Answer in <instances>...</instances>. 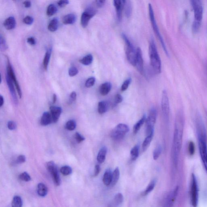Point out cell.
<instances>
[{"instance_id": "obj_29", "label": "cell", "mask_w": 207, "mask_h": 207, "mask_svg": "<svg viewBox=\"0 0 207 207\" xmlns=\"http://www.w3.org/2000/svg\"><path fill=\"white\" fill-rule=\"evenodd\" d=\"M120 177V171L118 167H116L113 171L112 173V179L111 184V187H113L116 184Z\"/></svg>"}, {"instance_id": "obj_24", "label": "cell", "mask_w": 207, "mask_h": 207, "mask_svg": "<svg viewBox=\"0 0 207 207\" xmlns=\"http://www.w3.org/2000/svg\"><path fill=\"white\" fill-rule=\"evenodd\" d=\"M112 179V173L110 169L107 170L104 174L103 182L104 184L109 186L111 184Z\"/></svg>"}, {"instance_id": "obj_55", "label": "cell", "mask_w": 207, "mask_h": 207, "mask_svg": "<svg viewBox=\"0 0 207 207\" xmlns=\"http://www.w3.org/2000/svg\"><path fill=\"white\" fill-rule=\"evenodd\" d=\"M101 171V167L99 165H96L95 167L94 172L93 174V176L96 177L100 173Z\"/></svg>"}, {"instance_id": "obj_34", "label": "cell", "mask_w": 207, "mask_h": 207, "mask_svg": "<svg viewBox=\"0 0 207 207\" xmlns=\"http://www.w3.org/2000/svg\"><path fill=\"white\" fill-rule=\"evenodd\" d=\"M123 196L122 194L121 193H117L115 195L114 199H113V204L115 206H118V205L122 204L123 202Z\"/></svg>"}, {"instance_id": "obj_53", "label": "cell", "mask_w": 207, "mask_h": 207, "mask_svg": "<svg viewBox=\"0 0 207 207\" xmlns=\"http://www.w3.org/2000/svg\"><path fill=\"white\" fill-rule=\"evenodd\" d=\"M69 2L68 0H59L58 2V5L60 7H63L67 6Z\"/></svg>"}, {"instance_id": "obj_12", "label": "cell", "mask_w": 207, "mask_h": 207, "mask_svg": "<svg viewBox=\"0 0 207 207\" xmlns=\"http://www.w3.org/2000/svg\"><path fill=\"white\" fill-rule=\"evenodd\" d=\"M97 13L95 9L92 7L88 8L82 13L81 16V23L82 26L85 28L88 26L89 21Z\"/></svg>"}, {"instance_id": "obj_58", "label": "cell", "mask_w": 207, "mask_h": 207, "mask_svg": "<svg viewBox=\"0 0 207 207\" xmlns=\"http://www.w3.org/2000/svg\"><path fill=\"white\" fill-rule=\"evenodd\" d=\"M23 5H24L25 7L28 8H30L31 6V2L30 1H25L23 2Z\"/></svg>"}, {"instance_id": "obj_38", "label": "cell", "mask_w": 207, "mask_h": 207, "mask_svg": "<svg viewBox=\"0 0 207 207\" xmlns=\"http://www.w3.org/2000/svg\"><path fill=\"white\" fill-rule=\"evenodd\" d=\"M76 127V123L73 120L67 121L65 125V128L69 131H73Z\"/></svg>"}, {"instance_id": "obj_42", "label": "cell", "mask_w": 207, "mask_h": 207, "mask_svg": "<svg viewBox=\"0 0 207 207\" xmlns=\"http://www.w3.org/2000/svg\"><path fill=\"white\" fill-rule=\"evenodd\" d=\"M8 46L6 41L2 35L0 37V49L1 51H4L7 49Z\"/></svg>"}, {"instance_id": "obj_1", "label": "cell", "mask_w": 207, "mask_h": 207, "mask_svg": "<svg viewBox=\"0 0 207 207\" xmlns=\"http://www.w3.org/2000/svg\"><path fill=\"white\" fill-rule=\"evenodd\" d=\"M184 124V113L183 110H180L178 112L176 115L172 149L173 164L176 168L178 166L179 155L181 151Z\"/></svg>"}, {"instance_id": "obj_62", "label": "cell", "mask_w": 207, "mask_h": 207, "mask_svg": "<svg viewBox=\"0 0 207 207\" xmlns=\"http://www.w3.org/2000/svg\"><path fill=\"white\" fill-rule=\"evenodd\" d=\"M205 66H206V71H207V61L206 62V65H205Z\"/></svg>"}, {"instance_id": "obj_21", "label": "cell", "mask_w": 207, "mask_h": 207, "mask_svg": "<svg viewBox=\"0 0 207 207\" xmlns=\"http://www.w3.org/2000/svg\"><path fill=\"white\" fill-rule=\"evenodd\" d=\"M52 122H53L52 118L51 113L47 112H44L41 118V125L43 126H46L51 124Z\"/></svg>"}, {"instance_id": "obj_22", "label": "cell", "mask_w": 207, "mask_h": 207, "mask_svg": "<svg viewBox=\"0 0 207 207\" xmlns=\"http://www.w3.org/2000/svg\"><path fill=\"white\" fill-rule=\"evenodd\" d=\"M112 85L110 82H105L101 84L99 88V92L101 95L106 96L111 90Z\"/></svg>"}, {"instance_id": "obj_40", "label": "cell", "mask_w": 207, "mask_h": 207, "mask_svg": "<svg viewBox=\"0 0 207 207\" xmlns=\"http://www.w3.org/2000/svg\"><path fill=\"white\" fill-rule=\"evenodd\" d=\"M162 147L160 145H158L154 150L153 153V158L155 160H156L159 158L162 153Z\"/></svg>"}, {"instance_id": "obj_30", "label": "cell", "mask_w": 207, "mask_h": 207, "mask_svg": "<svg viewBox=\"0 0 207 207\" xmlns=\"http://www.w3.org/2000/svg\"><path fill=\"white\" fill-rule=\"evenodd\" d=\"M153 134L154 133H151L149 135L147 136L144 140V141L142 145V149L143 152L147 151L149 147L150 144L153 137Z\"/></svg>"}, {"instance_id": "obj_31", "label": "cell", "mask_w": 207, "mask_h": 207, "mask_svg": "<svg viewBox=\"0 0 207 207\" xmlns=\"http://www.w3.org/2000/svg\"><path fill=\"white\" fill-rule=\"evenodd\" d=\"M146 119H146V115H144L142 118L134 125V127H133V132L134 134H136L139 131L144 123L145 122Z\"/></svg>"}, {"instance_id": "obj_35", "label": "cell", "mask_w": 207, "mask_h": 207, "mask_svg": "<svg viewBox=\"0 0 207 207\" xmlns=\"http://www.w3.org/2000/svg\"><path fill=\"white\" fill-rule=\"evenodd\" d=\"M58 11L57 7L56 5L54 4H50L49 5L47 8V15L48 16L50 17L56 14Z\"/></svg>"}, {"instance_id": "obj_10", "label": "cell", "mask_w": 207, "mask_h": 207, "mask_svg": "<svg viewBox=\"0 0 207 207\" xmlns=\"http://www.w3.org/2000/svg\"><path fill=\"white\" fill-rule=\"evenodd\" d=\"M161 106L163 117L167 121L169 119L170 108L168 95L166 90H163L162 92Z\"/></svg>"}, {"instance_id": "obj_8", "label": "cell", "mask_w": 207, "mask_h": 207, "mask_svg": "<svg viewBox=\"0 0 207 207\" xmlns=\"http://www.w3.org/2000/svg\"><path fill=\"white\" fill-rule=\"evenodd\" d=\"M157 111L155 109H151L146 120V133L147 135L154 133V126L156 123Z\"/></svg>"}, {"instance_id": "obj_7", "label": "cell", "mask_w": 207, "mask_h": 207, "mask_svg": "<svg viewBox=\"0 0 207 207\" xmlns=\"http://www.w3.org/2000/svg\"><path fill=\"white\" fill-rule=\"evenodd\" d=\"M130 131V128L127 125L123 123H120L117 125L110 134L111 138L114 140H120L123 139L127 133Z\"/></svg>"}, {"instance_id": "obj_33", "label": "cell", "mask_w": 207, "mask_h": 207, "mask_svg": "<svg viewBox=\"0 0 207 207\" xmlns=\"http://www.w3.org/2000/svg\"><path fill=\"white\" fill-rule=\"evenodd\" d=\"M93 60V56L91 54H89L80 60V62L83 65L88 66L92 64Z\"/></svg>"}, {"instance_id": "obj_17", "label": "cell", "mask_w": 207, "mask_h": 207, "mask_svg": "<svg viewBox=\"0 0 207 207\" xmlns=\"http://www.w3.org/2000/svg\"><path fill=\"white\" fill-rule=\"evenodd\" d=\"M50 110L53 122L56 123L58 120L62 112V109L60 107L51 106L50 107Z\"/></svg>"}, {"instance_id": "obj_50", "label": "cell", "mask_w": 207, "mask_h": 207, "mask_svg": "<svg viewBox=\"0 0 207 207\" xmlns=\"http://www.w3.org/2000/svg\"><path fill=\"white\" fill-rule=\"evenodd\" d=\"M7 127L11 130H15L16 128L17 125L14 121H10L8 122Z\"/></svg>"}, {"instance_id": "obj_26", "label": "cell", "mask_w": 207, "mask_h": 207, "mask_svg": "<svg viewBox=\"0 0 207 207\" xmlns=\"http://www.w3.org/2000/svg\"><path fill=\"white\" fill-rule=\"evenodd\" d=\"M109 108V105L107 101H100L98 104V113L100 114H103L106 113Z\"/></svg>"}, {"instance_id": "obj_32", "label": "cell", "mask_w": 207, "mask_h": 207, "mask_svg": "<svg viewBox=\"0 0 207 207\" xmlns=\"http://www.w3.org/2000/svg\"><path fill=\"white\" fill-rule=\"evenodd\" d=\"M157 180L155 179H153L152 181L150 182L147 188L144 192H142V196H147L148 194L151 192L153 190L154 188L156 185Z\"/></svg>"}, {"instance_id": "obj_51", "label": "cell", "mask_w": 207, "mask_h": 207, "mask_svg": "<svg viewBox=\"0 0 207 207\" xmlns=\"http://www.w3.org/2000/svg\"><path fill=\"white\" fill-rule=\"evenodd\" d=\"M76 93L75 92H73L71 93L70 95L69 103L70 104H72L76 101Z\"/></svg>"}, {"instance_id": "obj_4", "label": "cell", "mask_w": 207, "mask_h": 207, "mask_svg": "<svg viewBox=\"0 0 207 207\" xmlns=\"http://www.w3.org/2000/svg\"><path fill=\"white\" fill-rule=\"evenodd\" d=\"M149 12L150 21H151V22L153 30L155 35H156L157 37L158 38L159 41H160L162 48H163V50H164L166 55H167V56L169 57V55L168 51L167 50L165 43H164V41H163L162 35H161L160 32H159V29L158 28L157 25V24L155 15H154L153 10L152 6V5L151 4H149Z\"/></svg>"}, {"instance_id": "obj_23", "label": "cell", "mask_w": 207, "mask_h": 207, "mask_svg": "<svg viewBox=\"0 0 207 207\" xmlns=\"http://www.w3.org/2000/svg\"><path fill=\"white\" fill-rule=\"evenodd\" d=\"M107 152V149L106 147H103L100 149L97 155V161L99 163H103L106 159V155Z\"/></svg>"}, {"instance_id": "obj_48", "label": "cell", "mask_w": 207, "mask_h": 207, "mask_svg": "<svg viewBox=\"0 0 207 207\" xmlns=\"http://www.w3.org/2000/svg\"><path fill=\"white\" fill-rule=\"evenodd\" d=\"M23 21L24 23L25 24L28 25H30L33 23L34 19L32 17L30 16H27L24 18Z\"/></svg>"}, {"instance_id": "obj_19", "label": "cell", "mask_w": 207, "mask_h": 207, "mask_svg": "<svg viewBox=\"0 0 207 207\" xmlns=\"http://www.w3.org/2000/svg\"><path fill=\"white\" fill-rule=\"evenodd\" d=\"M76 16L74 14H69L64 15L62 18V22L65 25L72 24L76 22Z\"/></svg>"}, {"instance_id": "obj_11", "label": "cell", "mask_w": 207, "mask_h": 207, "mask_svg": "<svg viewBox=\"0 0 207 207\" xmlns=\"http://www.w3.org/2000/svg\"><path fill=\"white\" fill-rule=\"evenodd\" d=\"M46 166L48 172L52 176L54 183L57 186H59L61 184V180L56 165L54 162L51 161L48 162Z\"/></svg>"}, {"instance_id": "obj_13", "label": "cell", "mask_w": 207, "mask_h": 207, "mask_svg": "<svg viewBox=\"0 0 207 207\" xmlns=\"http://www.w3.org/2000/svg\"><path fill=\"white\" fill-rule=\"evenodd\" d=\"M7 74L8 75L10 78L12 80L13 82H14L17 92H18V96H19V98H21L22 96V93L20 86H19V83H18V80H17L16 77L15 72H14L12 67V66L10 64V60H9V59L7 57Z\"/></svg>"}, {"instance_id": "obj_16", "label": "cell", "mask_w": 207, "mask_h": 207, "mask_svg": "<svg viewBox=\"0 0 207 207\" xmlns=\"http://www.w3.org/2000/svg\"><path fill=\"white\" fill-rule=\"evenodd\" d=\"M135 67H136L137 70L141 74L144 72V64L143 57L141 50L140 47H138L136 50V62Z\"/></svg>"}, {"instance_id": "obj_25", "label": "cell", "mask_w": 207, "mask_h": 207, "mask_svg": "<svg viewBox=\"0 0 207 207\" xmlns=\"http://www.w3.org/2000/svg\"><path fill=\"white\" fill-rule=\"evenodd\" d=\"M37 192L39 196L41 197H44L48 192V188L44 184L40 183L38 184Z\"/></svg>"}, {"instance_id": "obj_37", "label": "cell", "mask_w": 207, "mask_h": 207, "mask_svg": "<svg viewBox=\"0 0 207 207\" xmlns=\"http://www.w3.org/2000/svg\"><path fill=\"white\" fill-rule=\"evenodd\" d=\"M23 202L22 198L19 196H15L13 199L12 206L14 207H21L22 206Z\"/></svg>"}, {"instance_id": "obj_45", "label": "cell", "mask_w": 207, "mask_h": 207, "mask_svg": "<svg viewBox=\"0 0 207 207\" xmlns=\"http://www.w3.org/2000/svg\"><path fill=\"white\" fill-rule=\"evenodd\" d=\"M96 82V79L93 77L89 78L87 80L85 84V86L87 88H90L93 86Z\"/></svg>"}, {"instance_id": "obj_39", "label": "cell", "mask_w": 207, "mask_h": 207, "mask_svg": "<svg viewBox=\"0 0 207 207\" xmlns=\"http://www.w3.org/2000/svg\"><path fill=\"white\" fill-rule=\"evenodd\" d=\"M60 172L64 176H68L71 175L72 172V168L69 166H65L62 167L60 169Z\"/></svg>"}, {"instance_id": "obj_57", "label": "cell", "mask_w": 207, "mask_h": 207, "mask_svg": "<svg viewBox=\"0 0 207 207\" xmlns=\"http://www.w3.org/2000/svg\"><path fill=\"white\" fill-rule=\"evenodd\" d=\"M27 42L28 44L31 45H35L36 44V40L33 37H30L27 39Z\"/></svg>"}, {"instance_id": "obj_28", "label": "cell", "mask_w": 207, "mask_h": 207, "mask_svg": "<svg viewBox=\"0 0 207 207\" xmlns=\"http://www.w3.org/2000/svg\"><path fill=\"white\" fill-rule=\"evenodd\" d=\"M51 52H52V49L51 48L48 49L45 55L43 62V68L45 71H47L48 68V64H49L50 59L51 58Z\"/></svg>"}, {"instance_id": "obj_2", "label": "cell", "mask_w": 207, "mask_h": 207, "mask_svg": "<svg viewBox=\"0 0 207 207\" xmlns=\"http://www.w3.org/2000/svg\"><path fill=\"white\" fill-rule=\"evenodd\" d=\"M196 124L197 131L199 152L203 165L207 173V144L206 129L202 117L197 113L196 117Z\"/></svg>"}, {"instance_id": "obj_59", "label": "cell", "mask_w": 207, "mask_h": 207, "mask_svg": "<svg viewBox=\"0 0 207 207\" xmlns=\"http://www.w3.org/2000/svg\"><path fill=\"white\" fill-rule=\"evenodd\" d=\"M53 104H54L56 102L57 99V97L56 95L55 94V93L53 95Z\"/></svg>"}, {"instance_id": "obj_49", "label": "cell", "mask_w": 207, "mask_h": 207, "mask_svg": "<svg viewBox=\"0 0 207 207\" xmlns=\"http://www.w3.org/2000/svg\"><path fill=\"white\" fill-rule=\"evenodd\" d=\"M75 137L78 143H81L85 140V138L84 136L78 132H76L75 134Z\"/></svg>"}, {"instance_id": "obj_41", "label": "cell", "mask_w": 207, "mask_h": 207, "mask_svg": "<svg viewBox=\"0 0 207 207\" xmlns=\"http://www.w3.org/2000/svg\"><path fill=\"white\" fill-rule=\"evenodd\" d=\"M201 22H198L197 21H194L192 25V31L194 34L197 33L200 30L201 28Z\"/></svg>"}, {"instance_id": "obj_9", "label": "cell", "mask_w": 207, "mask_h": 207, "mask_svg": "<svg viewBox=\"0 0 207 207\" xmlns=\"http://www.w3.org/2000/svg\"><path fill=\"white\" fill-rule=\"evenodd\" d=\"M190 1L194 12V20L198 22H202L203 8L201 0H190Z\"/></svg>"}, {"instance_id": "obj_20", "label": "cell", "mask_w": 207, "mask_h": 207, "mask_svg": "<svg viewBox=\"0 0 207 207\" xmlns=\"http://www.w3.org/2000/svg\"><path fill=\"white\" fill-rule=\"evenodd\" d=\"M3 25L6 29L11 30L15 28L16 26V21L14 17H9L5 19Z\"/></svg>"}, {"instance_id": "obj_43", "label": "cell", "mask_w": 207, "mask_h": 207, "mask_svg": "<svg viewBox=\"0 0 207 207\" xmlns=\"http://www.w3.org/2000/svg\"><path fill=\"white\" fill-rule=\"evenodd\" d=\"M195 144L192 141H191L189 142L188 144V153L189 155L191 156H192L195 153Z\"/></svg>"}, {"instance_id": "obj_3", "label": "cell", "mask_w": 207, "mask_h": 207, "mask_svg": "<svg viewBox=\"0 0 207 207\" xmlns=\"http://www.w3.org/2000/svg\"><path fill=\"white\" fill-rule=\"evenodd\" d=\"M149 53L152 67L155 73L159 74L161 72V60L158 54L156 44L153 39H152L150 41L149 46Z\"/></svg>"}, {"instance_id": "obj_36", "label": "cell", "mask_w": 207, "mask_h": 207, "mask_svg": "<svg viewBox=\"0 0 207 207\" xmlns=\"http://www.w3.org/2000/svg\"><path fill=\"white\" fill-rule=\"evenodd\" d=\"M139 154V146L136 145L132 149L131 151H130L132 160V161H135L136 160L137 158L138 157Z\"/></svg>"}, {"instance_id": "obj_18", "label": "cell", "mask_w": 207, "mask_h": 207, "mask_svg": "<svg viewBox=\"0 0 207 207\" xmlns=\"http://www.w3.org/2000/svg\"><path fill=\"white\" fill-rule=\"evenodd\" d=\"M114 5L116 11L117 18L119 22H120L122 19V9L123 3L122 0H113Z\"/></svg>"}, {"instance_id": "obj_54", "label": "cell", "mask_w": 207, "mask_h": 207, "mask_svg": "<svg viewBox=\"0 0 207 207\" xmlns=\"http://www.w3.org/2000/svg\"><path fill=\"white\" fill-rule=\"evenodd\" d=\"M123 100V98L121 95L120 94H117L114 97V102L116 104H118L122 102Z\"/></svg>"}, {"instance_id": "obj_5", "label": "cell", "mask_w": 207, "mask_h": 207, "mask_svg": "<svg viewBox=\"0 0 207 207\" xmlns=\"http://www.w3.org/2000/svg\"><path fill=\"white\" fill-rule=\"evenodd\" d=\"M122 37L126 45V53L127 60L130 64L135 67L136 50L134 46L125 34H122Z\"/></svg>"}, {"instance_id": "obj_52", "label": "cell", "mask_w": 207, "mask_h": 207, "mask_svg": "<svg viewBox=\"0 0 207 207\" xmlns=\"http://www.w3.org/2000/svg\"><path fill=\"white\" fill-rule=\"evenodd\" d=\"M25 161V157L23 155H20L17 157L16 163L18 164H21V163H24Z\"/></svg>"}, {"instance_id": "obj_47", "label": "cell", "mask_w": 207, "mask_h": 207, "mask_svg": "<svg viewBox=\"0 0 207 207\" xmlns=\"http://www.w3.org/2000/svg\"><path fill=\"white\" fill-rule=\"evenodd\" d=\"M79 71L76 67H71L69 68L68 71V74L70 76H74L78 73Z\"/></svg>"}, {"instance_id": "obj_14", "label": "cell", "mask_w": 207, "mask_h": 207, "mask_svg": "<svg viewBox=\"0 0 207 207\" xmlns=\"http://www.w3.org/2000/svg\"><path fill=\"white\" fill-rule=\"evenodd\" d=\"M179 187L176 186L167 195L165 201V206L172 207L176 201L179 192Z\"/></svg>"}, {"instance_id": "obj_6", "label": "cell", "mask_w": 207, "mask_h": 207, "mask_svg": "<svg viewBox=\"0 0 207 207\" xmlns=\"http://www.w3.org/2000/svg\"><path fill=\"white\" fill-rule=\"evenodd\" d=\"M190 196L192 206L197 207L199 201V187L197 178L193 173L192 174L191 178Z\"/></svg>"}, {"instance_id": "obj_44", "label": "cell", "mask_w": 207, "mask_h": 207, "mask_svg": "<svg viewBox=\"0 0 207 207\" xmlns=\"http://www.w3.org/2000/svg\"><path fill=\"white\" fill-rule=\"evenodd\" d=\"M19 179L22 181L25 182L30 181L31 180V177L27 172H24L21 174L19 176Z\"/></svg>"}, {"instance_id": "obj_27", "label": "cell", "mask_w": 207, "mask_h": 207, "mask_svg": "<svg viewBox=\"0 0 207 207\" xmlns=\"http://www.w3.org/2000/svg\"><path fill=\"white\" fill-rule=\"evenodd\" d=\"M59 26L58 19L57 18H53L48 26V29L51 32H54L58 30Z\"/></svg>"}, {"instance_id": "obj_60", "label": "cell", "mask_w": 207, "mask_h": 207, "mask_svg": "<svg viewBox=\"0 0 207 207\" xmlns=\"http://www.w3.org/2000/svg\"><path fill=\"white\" fill-rule=\"evenodd\" d=\"M4 100L3 97L1 95V105H0V107H2L4 105Z\"/></svg>"}, {"instance_id": "obj_56", "label": "cell", "mask_w": 207, "mask_h": 207, "mask_svg": "<svg viewBox=\"0 0 207 207\" xmlns=\"http://www.w3.org/2000/svg\"><path fill=\"white\" fill-rule=\"evenodd\" d=\"M106 0H96V5L97 7L101 8L105 5Z\"/></svg>"}, {"instance_id": "obj_15", "label": "cell", "mask_w": 207, "mask_h": 207, "mask_svg": "<svg viewBox=\"0 0 207 207\" xmlns=\"http://www.w3.org/2000/svg\"><path fill=\"white\" fill-rule=\"evenodd\" d=\"M6 80L13 101L15 105H18V99L17 96L15 88H14V83L7 74L6 75Z\"/></svg>"}, {"instance_id": "obj_46", "label": "cell", "mask_w": 207, "mask_h": 207, "mask_svg": "<svg viewBox=\"0 0 207 207\" xmlns=\"http://www.w3.org/2000/svg\"><path fill=\"white\" fill-rule=\"evenodd\" d=\"M132 82V79L128 78L126 80L123 84L122 86L121 87V91L122 92H124L126 91L127 88H128L129 85L131 84Z\"/></svg>"}, {"instance_id": "obj_61", "label": "cell", "mask_w": 207, "mask_h": 207, "mask_svg": "<svg viewBox=\"0 0 207 207\" xmlns=\"http://www.w3.org/2000/svg\"><path fill=\"white\" fill-rule=\"evenodd\" d=\"M122 1L124 6V5L125 4V3H126V0H122Z\"/></svg>"}]
</instances>
